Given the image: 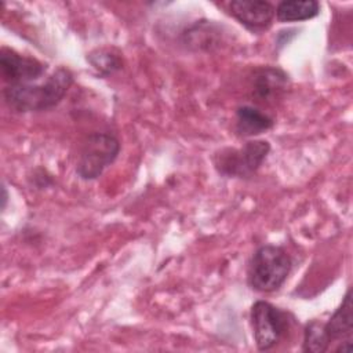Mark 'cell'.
<instances>
[{
	"instance_id": "cell-1",
	"label": "cell",
	"mask_w": 353,
	"mask_h": 353,
	"mask_svg": "<svg viewBox=\"0 0 353 353\" xmlns=\"http://www.w3.org/2000/svg\"><path fill=\"white\" fill-rule=\"evenodd\" d=\"M73 81L72 73L57 68L43 80L12 84L3 90L6 103L17 112H37L55 106L66 94Z\"/></svg>"
},
{
	"instance_id": "cell-2",
	"label": "cell",
	"mask_w": 353,
	"mask_h": 353,
	"mask_svg": "<svg viewBox=\"0 0 353 353\" xmlns=\"http://www.w3.org/2000/svg\"><path fill=\"white\" fill-rule=\"evenodd\" d=\"M291 266V258L281 247L262 245L252 255L248 268V284L259 292L276 291L287 280Z\"/></svg>"
},
{
	"instance_id": "cell-3",
	"label": "cell",
	"mask_w": 353,
	"mask_h": 353,
	"mask_svg": "<svg viewBox=\"0 0 353 353\" xmlns=\"http://www.w3.org/2000/svg\"><path fill=\"white\" fill-rule=\"evenodd\" d=\"M119 152L120 142L114 135L92 132L81 148L76 171L83 179H95L116 160Z\"/></svg>"
},
{
	"instance_id": "cell-4",
	"label": "cell",
	"mask_w": 353,
	"mask_h": 353,
	"mask_svg": "<svg viewBox=\"0 0 353 353\" xmlns=\"http://www.w3.org/2000/svg\"><path fill=\"white\" fill-rule=\"evenodd\" d=\"M270 145L268 141H248L243 148L222 149L214 156L218 172L226 176H250L263 163Z\"/></svg>"
},
{
	"instance_id": "cell-5",
	"label": "cell",
	"mask_w": 353,
	"mask_h": 353,
	"mask_svg": "<svg viewBox=\"0 0 353 353\" xmlns=\"http://www.w3.org/2000/svg\"><path fill=\"white\" fill-rule=\"evenodd\" d=\"M251 325L256 347L269 350L283 339L290 321L285 312L269 302L256 301L251 306Z\"/></svg>"
},
{
	"instance_id": "cell-6",
	"label": "cell",
	"mask_w": 353,
	"mask_h": 353,
	"mask_svg": "<svg viewBox=\"0 0 353 353\" xmlns=\"http://www.w3.org/2000/svg\"><path fill=\"white\" fill-rule=\"evenodd\" d=\"M0 69L3 80L8 85L37 81L47 76V65L7 47H3L0 51Z\"/></svg>"
},
{
	"instance_id": "cell-7",
	"label": "cell",
	"mask_w": 353,
	"mask_h": 353,
	"mask_svg": "<svg viewBox=\"0 0 353 353\" xmlns=\"http://www.w3.org/2000/svg\"><path fill=\"white\" fill-rule=\"evenodd\" d=\"M330 342L339 343L338 352H349L352 347V331H353V312L350 290L343 296L341 306L331 316L328 323L324 324Z\"/></svg>"
},
{
	"instance_id": "cell-8",
	"label": "cell",
	"mask_w": 353,
	"mask_h": 353,
	"mask_svg": "<svg viewBox=\"0 0 353 353\" xmlns=\"http://www.w3.org/2000/svg\"><path fill=\"white\" fill-rule=\"evenodd\" d=\"M232 15L250 29H265L274 17V7L263 0H236L229 4Z\"/></svg>"
},
{
	"instance_id": "cell-9",
	"label": "cell",
	"mask_w": 353,
	"mask_h": 353,
	"mask_svg": "<svg viewBox=\"0 0 353 353\" xmlns=\"http://www.w3.org/2000/svg\"><path fill=\"white\" fill-rule=\"evenodd\" d=\"M236 130L243 137L258 135L273 127V119L250 105L239 106L236 110Z\"/></svg>"
},
{
	"instance_id": "cell-10",
	"label": "cell",
	"mask_w": 353,
	"mask_h": 353,
	"mask_svg": "<svg viewBox=\"0 0 353 353\" xmlns=\"http://www.w3.org/2000/svg\"><path fill=\"white\" fill-rule=\"evenodd\" d=\"M320 12V4L314 0H284L274 8L280 22H295L314 18Z\"/></svg>"
},
{
	"instance_id": "cell-11",
	"label": "cell",
	"mask_w": 353,
	"mask_h": 353,
	"mask_svg": "<svg viewBox=\"0 0 353 353\" xmlns=\"http://www.w3.org/2000/svg\"><path fill=\"white\" fill-rule=\"evenodd\" d=\"M330 339L325 331V327L323 323L312 321L305 328L303 335V350L305 352H313V353H321L328 350L330 347Z\"/></svg>"
},
{
	"instance_id": "cell-12",
	"label": "cell",
	"mask_w": 353,
	"mask_h": 353,
	"mask_svg": "<svg viewBox=\"0 0 353 353\" xmlns=\"http://www.w3.org/2000/svg\"><path fill=\"white\" fill-rule=\"evenodd\" d=\"M285 81V74L279 69H265L255 80L254 88L261 98L270 97Z\"/></svg>"
},
{
	"instance_id": "cell-13",
	"label": "cell",
	"mask_w": 353,
	"mask_h": 353,
	"mask_svg": "<svg viewBox=\"0 0 353 353\" xmlns=\"http://www.w3.org/2000/svg\"><path fill=\"white\" fill-rule=\"evenodd\" d=\"M87 59L102 74H112L121 68L120 58L108 50H95L90 52Z\"/></svg>"
},
{
	"instance_id": "cell-14",
	"label": "cell",
	"mask_w": 353,
	"mask_h": 353,
	"mask_svg": "<svg viewBox=\"0 0 353 353\" xmlns=\"http://www.w3.org/2000/svg\"><path fill=\"white\" fill-rule=\"evenodd\" d=\"M6 201H7V192H6V188H3V207L6 205Z\"/></svg>"
}]
</instances>
